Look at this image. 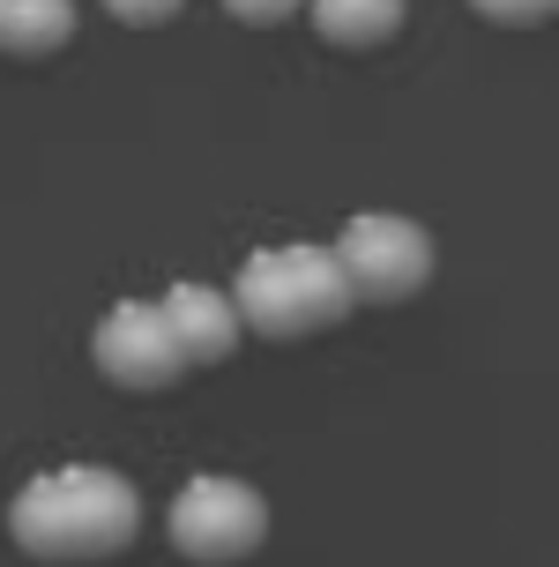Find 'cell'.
<instances>
[{"label": "cell", "instance_id": "cell-4", "mask_svg": "<svg viewBox=\"0 0 559 567\" xmlns=\"http://www.w3.org/2000/svg\"><path fill=\"white\" fill-rule=\"evenodd\" d=\"M165 530L187 560L231 567V560H247V553H261V538H269V501L239 478H195L172 501Z\"/></svg>", "mask_w": 559, "mask_h": 567}, {"label": "cell", "instance_id": "cell-11", "mask_svg": "<svg viewBox=\"0 0 559 567\" xmlns=\"http://www.w3.org/2000/svg\"><path fill=\"white\" fill-rule=\"evenodd\" d=\"M224 8H231V16H239V23H283V16H299V0H224Z\"/></svg>", "mask_w": 559, "mask_h": 567}, {"label": "cell", "instance_id": "cell-7", "mask_svg": "<svg viewBox=\"0 0 559 567\" xmlns=\"http://www.w3.org/2000/svg\"><path fill=\"white\" fill-rule=\"evenodd\" d=\"M313 23H321L329 45L365 53V45H389L403 30V0H313Z\"/></svg>", "mask_w": 559, "mask_h": 567}, {"label": "cell", "instance_id": "cell-2", "mask_svg": "<svg viewBox=\"0 0 559 567\" xmlns=\"http://www.w3.org/2000/svg\"><path fill=\"white\" fill-rule=\"evenodd\" d=\"M231 307H239V321H247L253 337L291 343V337H321V329H335L359 299H351L335 255H321V247H269V255H253L247 269H239Z\"/></svg>", "mask_w": 559, "mask_h": 567}, {"label": "cell", "instance_id": "cell-6", "mask_svg": "<svg viewBox=\"0 0 559 567\" xmlns=\"http://www.w3.org/2000/svg\"><path fill=\"white\" fill-rule=\"evenodd\" d=\"M165 321L172 337H179V351L195 359V367H224L231 351H239V307L224 299V291H209V284H172L165 291Z\"/></svg>", "mask_w": 559, "mask_h": 567}, {"label": "cell", "instance_id": "cell-5", "mask_svg": "<svg viewBox=\"0 0 559 567\" xmlns=\"http://www.w3.org/2000/svg\"><path fill=\"white\" fill-rule=\"evenodd\" d=\"M90 359H97V373H105L112 389H127V396H157V389H172L179 373L195 367V359L179 351V337H172L165 307H149V299L112 307L105 321H97V337H90Z\"/></svg>", "mask_w": 559, "mask_h": 567}, {"label": "cell", "instance_id": "cell-12", "mask_svg": "<svg viewBox=\"0 0 559 567\" xmlns=\"http://www.w3.org/2000/svg\"><path fill=\"white\" fill-rule=\"evenodd\" d=\"M0 38H8V0H0Z\"/></svg>", "mask_w": 559, "mask_h": 567}, {"label": "cell", "instance_id": "cell-1", "mask_svg": "<svg viewBox=\"0 0 559 567\" xmlns=\"http://www.w3.org/2000/svg\"><path fill=\"white\" fill-rule=\"evenodd\" d=\"M8 538L23 545L30 560H112L142 538V501L120 471H97V463L45 471L15 493Z\"/></svg>", "mask_w": 559, "mask_h": 567}, {"label": "cell", "instance_id": "cell-10", "mask_svg": "<svg viewBox=\"0 0 559 567\" xmlns=\"http://www.w3.org/2000/svg\"><path fill=\"white\" fill-rule=\"evenodd\" d=\"M187 0H105V16H120V23H135V30H149V23H172Z\"/></svg>", "mask_w": 559, "mask_h": 567}, {"label": "cell", "instance_id": "cell-3", "mask_svg": "<svg viewBox=\"0 0 559 567\" xmlns=\"http://www.w3.org/2000/svg\"><path fill=\"white\" fill-rule=\"evenodd\" d=\"M329 255H335V269H343V284H351L359 307H403V299H418L425 277H433V239H425L411 217H389V209L351 217Z\"/></svg>", "mask_w": 559, "mask_h": 567}, {"label": "cell", "instance_id": "cell-9", "mask_svg": "<svg viewBox=\"0 0 559 567\" xmlns=\"http://www.w3.org/2000/svg\"><path fill=\"white\" fill-rule=\"evenodd\" d=\"M477 16H485V23H545V16H559V0H470Z\"/></svg>", "mask_w": 559, "mask_h": 567}, {"label": "cell", "instance_id": "cell-8", "mask_svg": "<svg viewBox=\"0 0 559 567\" xmlns=\"http://www.w3.org/2000/svg\"><path fill=\"white\" fill-rule=\"evenodd\" d=\"M68 30H75V8H68V0H8V38H0V53L45 60V53L68 45Z\"/></svg>", "mask_w": 559, "mask_h": 567}]
</instances>
